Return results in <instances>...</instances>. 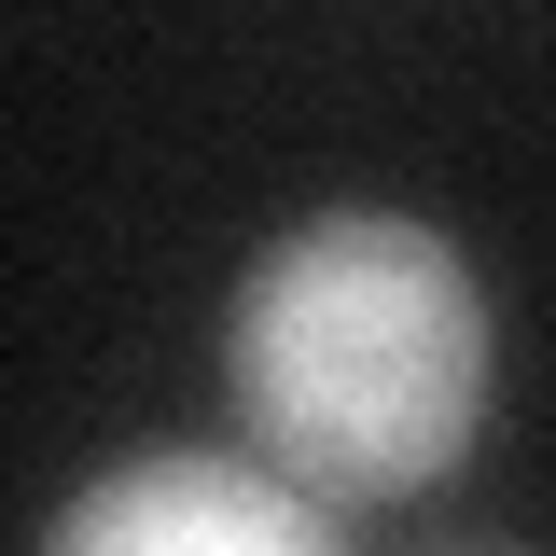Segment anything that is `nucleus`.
<instances>
[{
    "label": "nucleus",
    "instance_id": "1",
    "mask_svg": "<svg viewBox=\"0 0 556 556\" xmlns=\"http://www.w3.org/2000/svg\"><path fill=\"white\" fill-rule=\"evenodd\" d=\"M223 376L265 473H292L306 501H404L473 445L501 334H486L473 265L431 223L320 208L237 278Z\"/></svg>",
    "mask_w": 556,
    "mask_h": 556
},
{
    "label": "nucleus",
    "instance_id": "2",
    "mask_svg": "<svg viewBox=\"0 0 556 556\" xmlns=\"http://www.w3.org/2000/svg\"><path fill=\"white\" fill-rule=\"evenodd\" d=\"M42 556H348V543H334V501H306L292 473L167 445V459L98 473V486L56 515V543H42Z\"/></svg>",
    "mask_w": 556,
    "mask_h": 556
},
{
    "label": "nucleus",
    "instance_id": "3",
    "mask_svg": "<svg viewBox=\"0 0 556 556\" xmlns=\"http://www.w3.org/2000/svg\"><path fill=\"white\" fill-rule=\"evenodd\" d=\"M431 556H529V543H431Z\"/></svg>",
    "mask_w": 556,
    "mask_h": 556
}]
</instances>
